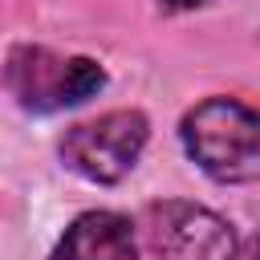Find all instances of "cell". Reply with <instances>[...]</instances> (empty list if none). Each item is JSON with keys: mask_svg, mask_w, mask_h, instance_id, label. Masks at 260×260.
I'll use <instances>...</instances> for the list:
<instances>
[{"mask_svg": "<svg viewBox=\"0 0 260 260\" xmlns=\"http://www.w3.org/2000/svg\"><path fill=\"white\" fill-rule=\"evenodd\" d=\"M183 146L219 183H260V110L236 98H207L187 110Z\"/></svg>", "mask_w": 260, "mask_h": 260, "instance_id": "6da1fadb", "label": "cell"}, {"mask_svg": "<svg viewBox=\"0 0 260 260\" xmlns=\"http://www.w3.org/2000/svg\"><path fill=\"white\" fill-rule=\"evenodd\" d=\"M49 260H138L134 228L118 211H85L65 228Z\"/></svg>", "mask_w": 260, "mask_h": 260, "instance_id": "5b68a950", "label": "cell"}, {"mask_svg": "<svg viewBox=\"0 0 260 260\" xmlns=\"http://www.w3.org/2000/svg\"><path fill=\"white\" fill-rule=\"evenodd\" d=\"M4 85L24 110H61L93 98L106 85V69L89 57H57L41 45H16L4 65Z\"/></svg>", "mask_w": 260, "mask_h": 260, "instance_id": "7a4b0ae2", "label": "cell"}, {"mask_svg": "<svg viewBox=\"0 0 260 260\" xmlns=\"http://www.w3.org/2000/svg\"><path fill=\"white\" fill-rule=\"evenodd\" d=\"M162 8H199V4H211V0H158Z\"/></svg>", "mask_w": 260, "mask_h": 260, "instance_id": "52a82bcc", "label": "cell"}, {"mask_svg": "<svg viewBox=\"0 0 260 260\" xmlns=\"http://www.w3.org/2000/svg\"><path fill=\"white\" fill-rule=\"evenodd\" d=\"M146 138L150 122L142 110H110L93 122L73 126L61 138V158L89 183H118L134 171Z\"/></svg>", "mask_w": 260, "mask_h": 260, "instance_id": "3957f363", "label": "cell"}, {"mask_svg": "<svg viewBox=\"0 0 260 260\" xmlns=\"http://www.w3.org/2000/svg\"><path fill=\"white\" fill-rule=\"evenodd\" d=\"M240 260H260V232H256L252 240H244V248H240Z\"/></svg>", "mask_w": 260, "mask_h": 260, "instance_id": "8992f818", "label": "cell"}, {"mask_svg": "<svg viewBox=\"0 0 260 260\" xmlns=\"http://www.w3.org/2000/svg\"><path fill=\"white\" fill-rule=\"evenodd\" d=\"M146 244L162 260H240L236 232L207 207L162 199L142 211Z\"/></svg>", "mask_w": 260, "mask_h": 260, "instance_id": "277c9868", "label": "cell"}]
</instances>
